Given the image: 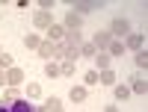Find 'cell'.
Returning a JSON list of instances; mask_svg holds the SVG:
<instances>
[{"label": "cell", "instance_id": "cell-1", "mask_svg": "<svg viewBox=\"0 0 148 112\" xmlns=\"http://www.w3.org/2000/svg\"><path fill=\"white\" fill-rule=\"evenodd\" d=\"M107 30L113 33V39H125V35H130V33H133V30H130V21H127V18H113Z\"/></svg>", "mask_w": 148, "mask_h": 112}, {"label": "cell", "instance_id": "cell-2", "mask_svg": "<svg viewBox=\"0 0 148 112\" xmlns=\"http://www.w3.org/2000/svg\"><path fill=\"white\" fill-rule=\"evenodd\" d=\"M121 44H125V50L139 53V50H145V35H142V33H130V35L121 39Z\"/></svg>", "mask_w": 148, "mask_h": 112}, {"label": "cell", "instance_id": "cell-3", "mask_svg": "<svg viewBox=\"0 0 148 112\" xmlns=\"http://www.w3.org/2000/svg\"><path fill=\"white\" fill-rule=\"evenodd\" d=\"M53 24H56L53 15H51V12H45V9H39V12L33 15V27H36V30H45V33H47Z\"/></svg>", "mask_w": 148, "mask_h": 112}, {"label": "cell", "instance_id": "cell-4", "mask_svg": "<svg viewBox=\"0 0 148 112\" xmlns=\"http://www.w3.org/2000/svg\"><path fill=\"white\" fill-rule=\"evenodd\" d=\"M127 89H130V94H145V92H148V80H145V74H142V71H136V74L130 77Z\"/></svg>", "mask_w": 148, "mask_h": 112}, {"label": "cell", "instance_id": "cell-5", "mask_svg": "<svg viewBox=\"0 0 148 112\" xmlns=\"http://www.w3.org/2000/svg\"><path fill=\"white\" fill-rule=\"evenodd\" d=\"M110 41H113V33H110V30H95V35H92L95 50H107V47H110Z\"/></svg>", "mask_w": 148, "mask_h": 112}, {"label": "cell", "instance_id": "cell-6", "mask_svg": "<svg viewBox=\"0 0 148 112\" xmlns=\"http://www.w3.org/2000/svg\"><path fill=\"white\" fill-rule=\"evenodd\" d=\"M24 83V71L15 65V68H9L6 71V89H18V86Z\"/></svg>", "mask_w": 148, "mask_h": 112}, {"label": "cell", "instance_id": "cell-7", "mask_svg": "<svg viewBox=\"0 0 148 112\" xmlns=\"http://www.w3.org/2000/svg\"><path fill=\"white\" fill-rule=\"evenodd\" d=\"M83 41H86V35H83V30H74V33H65V39H62V44L74 47V50H80V47H83Z\"/></svg>", "mask_w": 148, "mask_h": 112}, {"label": "cell", "instance_id": "cell-8", "mask_svg": "<svg viewBox=\"0 0 148 112\" xmlns=\"http://www.w3.org/2000/svg\"><path fill=\"white\" fill-rule=\"evenodd\" d=\"M80 27H83V18L74 15V12L68 9V15L62 18V30H65V33H74V30H80Z\"/></svg>", "mask_w": 148, "mask_h": 112}, {"label": "cell", "instance_id": "cell-9", "mask_svg": "<svg viewBox=\"0 0 148 112\" xmlns=\"http://www.w3.org/2000/svg\"><path fill=\"white\" fill-rule=\"evenodd\" d=\"M68 97H71V103H86L89 100V89H86V86H71Z\"/></svg>", "mask_w": 148, "mask_h": 112}, {"label": "cell", "instance_id": "cell-10", "mask_svg": "<svg viewBox=\"0 0 148 112\" xmlns=\"http://www.w3.org/2000/svg\"><path fill=\"white\" fill-rule=\"evenodd\" d=\"M107 68H113V56L107 50H98L95 53V71H107Z\"/></svg>", "mask_w": 148, "mask_h": 112}, {"label": "cell", "instance_id": "cell-11", "mask_svg": "<svg viewBox=\"0 0 148 112\" xmlns=\"http://www.w3.org/2000/svg\"><path fill=\"white\" fill-rule=\"evenodd\" d=\"M95 9H101V3H74V6H71V12H74V15H80V18L92 15Z\"/></svg>", "mask_w": 148, "mask_h": 112}, {"label": "cell", "instance_id": "cell-12", "mask_svg": "<svg viewBox=\"0 0 148 112\" xmlns=\"http://www.w3.org/2000/svg\"><path fill=\"white\" fill-rule=\"evenodd\" d=\"M53 50H56V44L47 41V39H42V44H39V50H36V53H39L45 62H51V59H53Z\"/></svg>", "mask_w": 148, "mask_h": 112}, {"label": "cell", "instance_id": "cell-13", "mask_svg": "<svg viewBox=\"0 0 148 112\" xmlns=\"http://www.w3.org/2000/svg\"><path fill=\"white\" fill-rule=\"evenodd\" d=\"M65 39V30H62V24H53L51 30H47V41H53V44H59Z\"/></svg>", "mask_w": 148, "mask_h": 112}, {"label": "cell", "instance_id": "cell-14", "mask_svg": "<svg viewBox=\"0 0 148 112\" xmlns=\"http://www.w3.org/2000/svg\"><path fill=\"white\" fill-rule=\"evenodd\" d=\"M98 83H101V86H116V83H119V80H116V71H113V68L98 71Z\"/></svg>", "mask_w": 148, "mask_h": 112}, {"label": "cell", "instance_id": "cell-15", "mask_svg": "<svg viewBox=\"0 0 148 112\" xmlns=\"http://www.w3.org/2000/svg\"><path fill=\"white\" fill-rule=\"evenodd\" d=\"M15 100H21V94H18V89H6L3 94H0V106H12Z\"/></svg>", "mask_w": 148, "mask_h": 112}, {"label": "cell", "instance_id": "cell-16", "mask_svg": "<svg viewBox=\"0 0 148 112\" xmlns=\"http://www.w3.org/2000/svg\"><path fill=\"white\" fill-rule=\"evenodd\" d=\"M42 106H45V112H62V109H65V103L59 100V97H47Z\"/></svg>", "mask_w": 148, "mask_h": 112}, {"label": "cell", "instance_id": "cell-17", "mask_svg": "<svg viewBox=\"0 0 148 112\" xmlns=\"http://www.w3.org/2000/svg\"><path fill=\"white\" fill-rule=\"evenodd\" d=\"M113 94H116L119 103H125L127 97H130V89H127V86H121V83H116V86H113Z\"/></svg>", "mask_w": 148, "mask_h": 112}, {"label": "cell", "instance_id": "cell-18", "mask_svg": "<svg viewBox=\"0 0 148 112\" xmlns=\"http://www.w3.org/2000/svg\"><path fill=\"white\" fill-rule=\"evenodd\" d=\"M107 53L113 56V59H119L121 53H125V44H121V39H113V41H110V47H107Z\"/></svg>", "mask_w": 148, "mask_h": 112}, {"label": "cell", "instance_id": "cell-19", "mask_svg": "<svg viewBox=\"0 0 148 112\" xmlns=\"http://www.w3.org/2000/svg\"><path fill=\"white\" fill-rule=\"evenodd\" d=\"M39 44H42V39L36 33H30V35H24V47H27V50H39Z\"/></svg>", "mask_w": 148, "mask_h": 112}, {"label": "cell", "instance_id": "cell-20", "mask_svg": "<svg viewBox=\"0 0 148 112\" xmlns=\"http://www.w3.org/2000/svg\"><path fill=\"white\" fill-rule=\"evenodd\" d=\"M0 68H3V71H9V68H15V56H12V53H0Z\"/></svg>", "mask_w": 148, "mask_h": 112}, {"label": "cell", "instance_id": "cell-21", "mask_svg": "<svg viewBox=\"0 0 148 112\" xmlns=\"http://www.w3.org/2000/svg\"><path fill=\"white\" fill-rule=\"evenodd\" d=\"M56 65H59V77H71L77 71V65H71V62H56Z\"/></svg>", "mask_w": 148, "mask_h": 112}, {"label": "cell", "instance_id": "cell-22", "mask_svg": "<svg viewBox=\"0 0 148 112\" xmlns=\"http://www.w3.org/2000/svg\"><path fill=\"white\" fill-rule=\"evenodd\" d=\"M95 53H98V50H95V44H92V41H83V47H80V56H86V59H95Z\"/></svg>", "mask_w": 148, "mask_h": 112}, {"label": "cell", "instance_id": "cell-23", "mask_svg": "<svg viewBox=\"0 0 148 112\" xmlns=\"http://www.w3.org/2000/svg\"><path fill=\"white\" fill-rule=\"evenodd\" d=\"M9 109H12V112H33V106H30L27 100H24V97H21V100H15V103H12Z\"/></svg>", "mask_w": 148, "mask_h": 112}, {"label": "cell", "instance_id": "cell-24", "mask_svg": "<svg viewBox=\"0 0 148 112\" xmlns=\"http://www.w3.org/2000/svg\"><path fill=\"white\" fill-rule=\"evenodd\" d=\"M45 74H47V80H56V77H59V65H56V62H47V65H45Z\"/></svg>", "mask_w": 148, "mask_h": 112}, {"label": "cell", "instance_id": "cell-25", "mask_svg": "<svg viewBox=\"0 0 148 112\" xmlns=\"http://www.w3.org/2000/svg\"><path fill=\"white\" fill-rule=\"evenodd\" d=\"M83 83H86V89H89V86H98V71H95V68H92V71H86Z\"/></svg>", "mask_w": 148, "mask_h": 112}, {"label": "cell", "instance_id": "cell-26", "mask_svg": "<svg viewBox=\"0 0 148 112\" xmlns=\"http://www.w3.org/2000/svg\"><path fill=\"white\" fill-rule=\"evenodd\" d=\"M133 65H139V68L145 71V68H148V53H145V50H139V53H136V59H133Z\"/></svg>", "mask_w": 148, "mask_h": 112}, {"label": "cell", "instance_id": "cell-27", "mask_svg": "<svg viewBox=\"0 0 148 112\" xmlns=\"http://www.w3.org/2000/svg\"><path fill=\"white\" fill-rule=\"evenodd\" d=\"M39 94H42V86L39 83H30L27 86V97H39Z\"/></svg>", "mask_w": 148, "mask_h": 112}, {"label": "cell", "instance_id": "cell-28", "mask_svg": "<svg viewBox=\"0 0 148 112\" xmlns=\"http://www.w3.org/2000/svg\"><path fill=\"white\" fill-rule=\"evenodd\" d=\"M0 89H6V71L0 68Z\"/></svg>", "mask_w": 148, "mask_h": 112}, {"label": "cell", "instance_id": "cell-29", "mask_svg": "<svg viewBox=\"0 0 148 112\" xmlns=\"http://www.w3.org/2000/svg\"><path fill=\"white\" fill-rule=\"evenodd\" d=\"M104 112H119V106H116V103H110V106H104Z\"/></svg>", "mask_w": 148, "mask_h": 112}, {"label": "cell", "instance_id": "cell-30", "mask_svg": "<svg viewBox=\"0 0 148 112\" xmlns=\"http://www.w3.org/2000/svg\"><path fill=\"white\" fill-rule=\"evenodd\" d=\"M0 112H12V109H9V106H0Z\"/></svg>", "mask_w": 148, "mask_h": 112}, {"label": "cell", "instance_id": "cell-31", "mask_svg": "<svg viewBox=\"0 0 148 112\" xmlns=\"http://www.w3.org/2000/svg\"><path fill=\"white\" fill-rule=\"evenodd\" d=\"M0 53H3V50H0Z\"/></svg>", "mask_w": 148, "mask_h": 112}]
</instances>
